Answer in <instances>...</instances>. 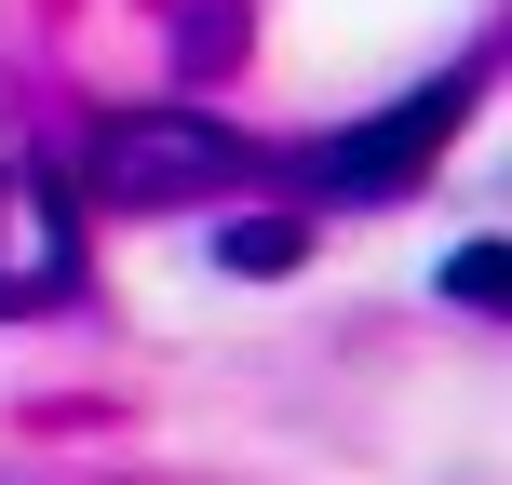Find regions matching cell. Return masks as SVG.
<instances>
[{
    "instance_id": "cell-1",
    "label": "cell",
    "mask_w": 512,
    "mask_h": 485,
    "mask_svg": "<svg viewBox=\"0 0 512 485\" xmlns=\"http://www.w3.org/2000/svg\"><path fill=\"white\" fill-rule=\"evenodd\" d=\"M459 95H472V68H459V81H418L405 108H378L364 135H337V149H324V189H351V203H378V189H405L418 162H432L445 135H459Z\"/></svg>"
},
{
    "instance_id": "cell-2",
    "label": "cell",
    "mask_w": 512,
    "mask_h": 485,
    "mask_svg": "<svg viewBox=\"0 0 512 485\" xmlns=\"http://www.w3.org/2000/svg\"><path fill=\"white\" fill-rule=\"evenodd\" d=\"M230 162H243V149H230L216 122H108L95 189H108V203H189V189H216Z\"/></svg>"
},
{
    "instance_id": "cell-3",
    "label": "cell",
    "mask_w": 512,
    "mask_h": 485,
    "mask_svg": "<svg viewBox=\"0 0 512 485\" xmlns=\"http://www.w3.org/2000/svg\"><path fill=\"white\" fill-rule=\"evenodd\" d=\"M216 256H230V270H297V230H283V216H243V230H216Z\"/></svg>"
},
{
    "instance_id": "cell-4",
    "label": "cell",
    "mask_w": 512,
    "mask_h": 485,
    "mask_svg": "<svg viewBox=\"0 0 512 485\" xmlns=\"http://www.w3.org/2000/svg\"><path fill=\"white\" fill-rule=\"evenodd\" d=\"M445 297H459V310H499V243H459V256H445Z\"/></svg>"
}]
</instances>
